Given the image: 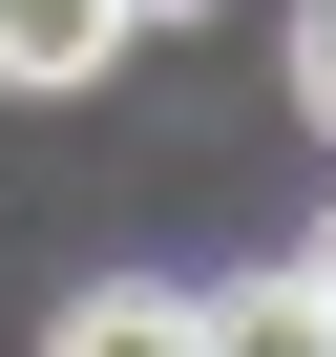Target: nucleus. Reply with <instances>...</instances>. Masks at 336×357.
<instances>
[{"instance_id":"nucleus-6","label":"nucleus","mask_w":336,"mask_h":357,"mask_svg":"<svg viewBox=\"0 0 336 357\" xmlns=\"http://www.w3.org/2000/svg\"><path fill=\"white\" fill-rule=\"evenodd\" d=\"M315 294H336V231H315Z\"/></svg>"},{"instance_id":"nucleus-4","label":"nucleus","mask_w":336,"mask_h":357,"mask_svg":"<svg viewBox=\"0 0 336 357\" xmlns=\"http://www.w3.org/2000/svg\"><path fill=\"white\" fill-rule=\"evenodd\" d=\"M294 105L336 126V0H294Z\"/></svg>"},{"instance_id":"nucleus-1","label":"nucleus","mask_w":336,"mask_h":357,"mask_svg":"<svg viewBox=\"0 0 336 357\" xmlns=\"http://www.w3.org/2000/svg\"><path fill=\"white\" fill-rule=\"evenodd\" d=\"M126 43H147L126 0H0V84H22V105H43V84H105Z\"/></svg>"},{"instance_id":"nucleus-5","label":"nucleus","mask_w":336,"mask_h":357,"mask_svg":"<svg viewBox=\"0 0 336 357\" xmlns=\"http://www.w3.org/2000/svg\"><path fill=\"white\" fill-rule=\"evenodd\" d=\"M126 22H211V0H126Z\"/></svg>"},{"instance_id":"nucleus-2","label":"nucleus","mask_w":336,"mask_h":357,"mask_svg":"<svg viewBox=\"0 0 336 357\" xmlns=\"http://www.w3.org/2000/svg\"><path fill=\"white\" fill-rule=\"evenodd\" d=\"M211 315V357H336V294H315V252L294 273H231V294H190Z\"/></svg>"},{"instance_id":"nucleus-3","label":"nucleus","mask_w":336,"mask_h":357,"mask_svg":"<svg viewBox=\"0 0 336 357\" xmlns=\"http://www.w3.org/2000/svg\"><path fill=\"white\" fill-rule=\"evenodd\" d=\"M43 357H211V315H190V294H84Z\"/></svg>"}]
</instances>
